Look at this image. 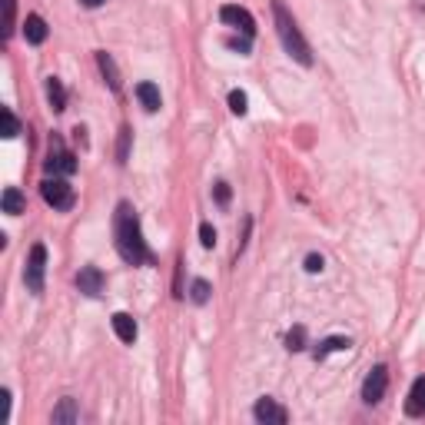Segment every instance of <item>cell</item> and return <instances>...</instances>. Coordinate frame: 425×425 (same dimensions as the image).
I'll use <instances>...</instances> for the list:
<instances>
[{"label": "cell", "mask_w": 425, "mask_h": 425, "mask_svg": "<svg viewBox=\"0 0 425 425\" xmlns=\"http://www.w3.org/2000/svg\"><path fill=\"white\" fill-rule=\"evenodd\" d=\"M226 47H229V50H240V54H249V37L246 40H240V37L226 40Z\"/></svg>", "instance_id": "cell-27"}, {"label": "cell", "mask_w": 425, "mask_h": 425, "mask_svg": "<svg viewBox=\"0 0 425 425\" xmlns=\"http://www.w3.org/2000/svg\"><path fill=\"white\" fill-rule=\"evenodd\" d=\"M129 136H133L129 127L120 129V149H116V160H120V163H127V156H129Z\"/></svg>", "instance_id": "cell-23"}, {"label": "cell", "mask_w": 425, "mask_h": 425, "mask_svg": "<svg viewBox=\"0 0 425 425\" xmlns=\"http://www.w3.org/2000/svg\"><path fill=\"white\" fill-rule=\"evenodd\" d=\"M76 415H80V412H76L74 399H60V406L54 408L50 419H54V425H70V422H76Z\"/></svg>", "instance_id": "cell-18"}, {"label": "cell", "mask_w": 425, "mask_h": 425, "mask_svg": "<svg viewBox=\"0 0 425 425\" xmlns=\"http://www.w3.org/2000/svg\"><path fill=\"white\" fill-rule=\"evenodd\" d=\"M136 100H140V107L147 113H156L163 107V96H160V87L153 83V80H143V83H136Z\"/></svg>", "instance_id": "cell-10"}, {"label": "cell", "mask_w": 425, "mask_h": 425, "mask_svg": "<svg viewBox=\"0 0 425 425\" xmlns=\"http://www.w3.org/2000/svg\"><path fill=\"white\" fill-rule=\"evenodd\" d=\"M406 412L412 419H422L425 415V375H419L412 388H408V399H406Z\"/></svg>", "instance_id": "cell-11"}, {"label": "cell", "mask_w": 425, "mask_h": 425, "mask_svg": "<svg viewBox=\"0 0 425 425\" xmlns=\"http://www.w3.org/2000/svg\"><path fill=\"white\" fill-rule=\"evenodd\" d=\"M0 116H3V136H7V140H14V136L20 133V123H17V116H14V110H10V107H3V110H0Z\"/></svg>", "instance_id": "cell-20"}, {"label": "cell", "mask_w": 425, "mask_h": 425, "mask_svg": "<svg viewBox=\"0 0 425 425\" xmlns=\"http://www.w3.org/2000/svg\"><path fill=\"white\" fill-rule=\"evenodd\" d=\"M96 67H100V74L107 76L110 90H120V74H116V63H113V56L107 50H96Z\"/></svg>", "instance_id": "cell-16"}, {"label": "cell", "mask_w": 425, "mask_h": 425, "mask_svg": "<svg viewBox=\"0 0 425 425\" xmlns=\"http://www.w3.org/2000/svg\"><path fill=\"white\" fill-rule=\"evenodd\" d=\"M47 103H50L54 113L67 110V90H63V83H60L56 76H47Z\"/></svg>", "instance_id": "cell-15"}, {"label": "cell", "mask_w": 425, "mask_h": 425, "mask_svg": "<svg viewBox=\"0 0 425 425\" xmlns=\"http://www.w3.org/2000/svg\"><path fill=\"white\" fill-rule=\"evenodd\" d=\"M0 206H3L7 216H20V213L27 209V200H23V193H20L17 186H7L3 196H0Z\"/></svg>", "instance_id": "cell-14"}, {"label": "cell", "mask_w": 425, "mask_h": 425, "mask_svg": "<svg viewBox=\"0 0 425 425\" xmlns=\"http://www.w3.org/2000/svg\"><path fill=\"white\" fill-rule=\"evenodd\" d=\"M40 196H43V203H47V206H54V209H60V213H67V209H70V206L76 203L74 186L67 183L63 176L43 180V183H40Z\"/></svg>", "instance_id": "cell-3"}, {"label": "cell", "mask_w": 425, "mask_h": 425, "mask_svg": "<svg viewBox=\"0 0 425 425\" xmlns=\"http://www.w3.org/2000/svg\"><path fill=\"white\" fill-rule=\"evenodd\" d=\"M76 289H80L83 296H100V293H103V273H100L96 266H83V269L76 273Z\"/></svg>", "instance_id": "cell-9"}, {"label": "cell", "mask_w": 425, "mask_h": 425, "mask_svg": "<svg viewBox=\"0 0 425 425\" xmlns=\"http://www.w3.org/2000/svg\"><path fill=\"white\" fill-rule=\"evenodd\" d=\"M113 333H116V339H120V342H136V333H140V329H136V319H133V315L129 313H116L113 315Z\"/></svg>", "instance_id": "cell-13"}, {"label": "cell", "mask_w": 425, "mask_h": 425, "mask_svg": "<svg viewBox=\"0 0 425 425\" xmlns=\"http://www.w3.org/2000/svg\"><path fill=\"white\" fill-rule=\"evenodd\" d=\"M47 34H50L47 30V20L40 17V14H27V20H23V37H27V43L37 47V43L47 40Z\"/></svg>", "instance_id": "cell-12"}, {"label": "cell", "mask_w": 425, "mask_h": 425, "mask_svg": "<svg viewBox=\"0 0 425 425\" xmlns=\"http://www.w3.org/2000/svg\"><path fill=\"white\" fill-rule=\"evenodd\" d=\"M352 342L346 339V335H329V339H322L319 346H315V359H326L329 352H346Z\"/></svg>", "instance_id": "cell-17"}, {"label": "cell", "mask_w": 425, "mask_h": 425, "mask_svg": "<svg viewBox=\"0 0 425 425\" xmlns=\"http://www.w3.org/2000/svg\"><path fill=\"white\" fill-rule=\"evenodd\" d=\"M229 110L236 113V116H246V110H249V100H246V93H242V90L229 93Z\"/></svg>", "instance_id": "cell-22"}, {"label": "cell", "mask_w": 425, "mask_h": 425, "mask_svg": "<svg viewBox=\"0 0 425 425\" xmlns=\"http://www.w3.org/2000/svg\"><path fill=\"white\" fill-rule=\"evenodd\" d=\"M388 388V369L386 366H375V369L366 375V382H362V399L375 406V402H382V395H386Z\"/></svg>", "instance_id": "cell-6"}, {"label": "cell", "mask_w": 425, "mask_h": 425, "mask_svg": "<svg viewBox=\"0 0 425 425\" xmlns=\"http://www.w3.org/2000/svg\"><path fill=\"white\" fill-rule=\"evenodd\" d=\"M80 3H83V7H90V10H93V7H103L107 0H80Z\"/></svg>", "instance_id": "cell-28"}, {"label": "cell", "mask_w": 425, "mask_h": 425, "mask_svg": "<svg viewBox=\"0 0 425 425\" xmlns=\"http://www.w3.org/2000/svg\"><path fill=\"white\" fill-rule=\"evenodd\" d=\"M200 242H203L206 249H213V246H216V229H213L209 222H203V226H200Z\"/></svg>", "instance_id": "cell-25"}, {"label": "cell", "mask_w": 425, "mask_h": 425, "mask_svg": "<svg viewBox=\"0 0 425 425\" xmlns=\"http://www.w3.org/2000/svg\"><path fill=\"white\" fill-rule=\"evenodd\" d=\"M220 20H222V23H229V27H236V30H242L246 37H253V34H256V20H253V14H249L246 7L226 3V7L220 10Z\"/></svg>", "instance_id": "cell-7"}, {"label": "cell", "mask_w": 425, "mask_h": 425, "mask_svg": "<svg viewBox=\"0 0 425 425\" xmlns=\"http://www.w3.org/2000/svg\"><path fill=\"white\" fill-rule=\"evenodd\" d=\"M253 415H256V422H262V425H286L289 422V412L279 406L276 399H269V395L259 399L256 408H253Z\"/></svg>", "instance_id": "cell-8"}, {"label": "cell", "mask_w": 425, "mask_h": 425, "mask_svg": "<svg viewBox=\"0 0 425 425\" xmlns=\"http://www.w3.org/2000/svg\"><path fill=\"white\" fill-rule=\"evenodd\" d=\"M273 17H276V34H279V40H282V47H286V54L293 56L296 63H302V67H313V50H309L306 37L299 34L296 20H293V14L286 10L282 0L273 3Z\"/></svg>", "instance_id": "cell-2"}, {"label": "cell", "mask_w": 425, "mask_h": 425, "mask_svg": "<svg viewBox=\"0 0 425 425\" xmlns=\"http://www.w3.org/2000/svg\"><path fill=\"white\" fill-rule=\"evenodd\" d=\"M286 349H289V352H302V349H306V329H302V326H296L293 333L286 335Z\"/></svg>", "instance_id": "cell-21"}, {"label": "cell", "mask_w": 425, "mask_h": 425, "mask_svg": "<svg viewBox=\"0 0 425 425\" xmlns=\"http://www.w3.org/2000/svg\"><path fill=\"white\" fill-rule=\"evenodd\" d=\"M43 273H47V246L34 242L30 246V259L23 266V282H27L30 293H43Z\"/></svg>", "instance_id": "cell-4"}, {"label": "cell", "mask_w": 425, "mask_h": 425, "mask_svg": "<svg viewBox=\"0 0 425 425\" xmlns=\"http://www.w3.org/2000/svg\"><path fill=\"white\" fill-rule=\"evenodd\" d=\"M47 173H54V176H70L76 173V156L70 149L63 147L60 140H50V156H47Z\"/></svg>", "instance_id": "cell-5"}, {"label": "cell", "mask_w": 425, "mask_h": 425, "mask_svg": "<svg viewBox=\"0 0 425 425\" xmlns=\"http://www.w3.org/2000/svg\"><path fill=\"white\" fill-rule=\"evenodd\" d=\"M322 269H326V259L319 256V253H309V256H306V273H322Z\"/></svg>", "instance_id": "cell-26"}, {"label": "cell", "mask_w": 425, "mask_h": 425, "mask_svg": "<svg viewBox=\"0 0 425 425\" xmlns=\"http://www.w3.org/2000/svg\"><path fill=\"white\" fill-rule=\"evenodd\" d=\"M213 196H216V203L226 209V206H229V196H233V189H229V183H216L213 186Z\"/></svg>", "instance_id": "cell-24"}, {"label": "cell", "mask_w": 425, "mask_h": 425, "mask_svg": "<svg viewBox=\"0 0 425 425\" xmlns=\"http://www.w3.org/2000/svg\"><path fill=\"white\" fill-rule=\"evenodd\" d=\"M113 240H116V253L129 266H153V253L147 249L143 229H140V216L129 203H120L113 213Z\"/></svg>", "instance_id": "cell-1"}, {"label": "cell", "mask_w": 425, "mask_h": 425, "mask_svg": "<svg viewBox=\"0 0 425 425\" xmlns=\"http://www.w3.org/2000/svg\"><path fill=\"white\" fill-rule=\"evenodd\" d=\"M209 293H213V286H209L206 279H193V286H189V299H193L196 306L209 302Z\"/></svg>", "instance_id": "cell-19"}]
</instances>
